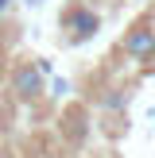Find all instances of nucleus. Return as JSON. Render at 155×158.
Here are the masks:
<instances>
[{
    "label": "nucleus",
    "instance_id": "nucleus-5",
    "mask_svg": "<svg viewBox=\"0 0 155 158\" xmlns=\"http://www.w3.org/2000/svg\"><path fill=\"white\" fill-rule=\"evenodd\" d=\"M0 158H8V154H0Z\"/></svg>",
    "mask_w": 155,
    "mask_h": 158
},
{
    "label": "nucleus",
    "instance_id": "nucleus-2",
    "mask_svg": "<svg viewBox=\"0 0 155 158\" xmlns=\"http://www.w3.org/2000/svg\"><path fill=\"white\" fill-rule=\"evenodd\" d=\"M124 50H128L132 58H155V31L147 27V23H136V27L128 31V39H124Z\"/></svg>",
    "mask_w": 155,
    "mask_h": 158
},
{
    "label": "nucleus",
    "instance_id": "nucleus-4",
    "mask_svg": "<svg viewBox=\"0 0 155 158\" xmlns=\"http://www.w3.org/2000/svg\"><path fill=\"white\" fill-rule=\"evenodd\" d=\"M8 4H12V0H0V12H8Z\"/></svg>",
    "mask_w": 155,
    "mask_h": 158
},
{
    "label": "nucleus",
    "instance_id": "nucleus-1",
    "mask_svg": "<svg viewBox=\"0 0 155 158\" xmlns=\"http://www.w3.org/2000/svg\"><path fill=\"white\" fill-rule=\"evenodd\" d=\"M12 89H16V97L35 100L39 93H43V69L31 66V62H20V66H16V73H12Z\"/></svg>",
    "mask_w": 155,
    "mask_h": 158
},
{
    "label": "nucleus",
    "instance_id": "nucleus-3",
    "mask_svg": "<svg viewBox=\"0 0 155 158\" xmlns=\"http://www.w3.org/2000/svg\"><path fill=\"white\" fill-rule=\"evenodd\" d=\"M62 27H66V31H70V39L78 43V39H89L93 31H97V15H93L89 8H70L66 19H62Z\"/></svg>",
    "mask_w": 155,
    "mask_h": 158
}]
</instances>
